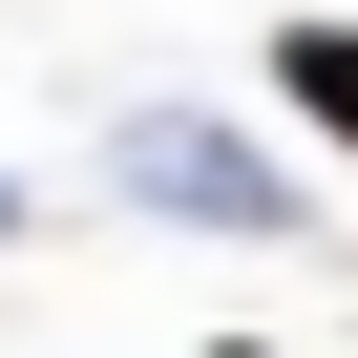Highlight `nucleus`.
I'll return each mask as SVG.
<instances>
[{
  "mask_svg": "<svg viewBox=\"0 0 358 358\" xmlns=\"http://www.w3.org/2000/svg\"><path fill=\"white\" fill-rule=\"evenodd\" d=\"M274 85H295V127H316V148H358V22H295V43H274Z\"/></svg>",
  "mask_w": 358,
  "mask_h": 358,
  "instance_id": "1",
  "label": "nucleus"
}]
</instances>
